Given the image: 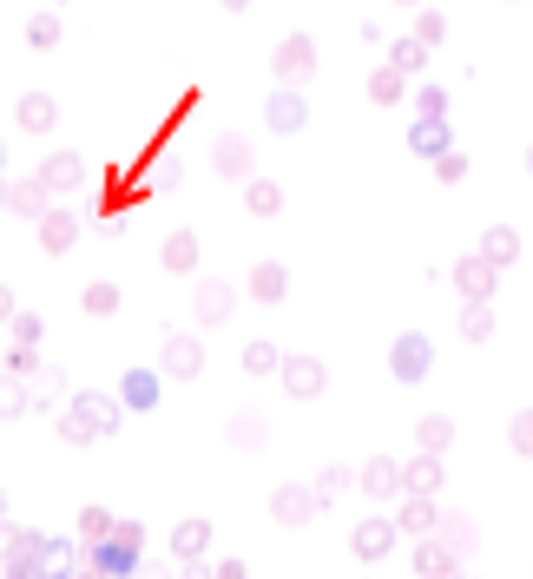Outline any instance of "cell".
Instances as JSON below:
<instances>
[{
  "mask_svg": "<svg viewBox=\"0 0 533 579\" xmlns=\"http://www.w3.org/2000/svg\"><path fill=\"white\" fill-rule=\"evenodd\" d=\"M415 40H422V47H441V40H448V20H441L435 7H422V20H415Z\"/></svg>",
  "mask_w": 533,
  "mask_h": 579,
  "instance_id": "obj_37",
  "label": "cell"
},
{
  "mask_svg": "<svg viewBox=\"0 0 533 579\" xmlns=\"http://www.w3.org/2000/svg\"><path fill=\"white\" fill-rule=\"evenodd\" d=\"M73 579H106V573H99V566H93V573H73Z\"/></svg>",
  "mask_w": 533,
  "mask_h": 579,
  "instance_id": "obj_49",
  "label": "cell"
},
{
  "mask_svg": "<svg viewBox=\"0 0 533 579\" xmlns=\"http://www.w3.org/2000/svg\"><path fill=\"white\" fill-rule=\"evenodd\" d=\"M14 343H20V349H33V343H40V316H27V310L14 316Z\"/></svg>",
  "mask_w": 533,
  "mask_h": 579,
  "instance_id": "obj_44",
  "label": "cell"
},
{
  "mask_svg": "<svg viewBox=\"0 0 533 579\" xmlns=\"http://www.w3.org/2000/svg\"><path fill=\"white\" fill-rule=\"evenodd\" d=\"M211 165H218L224 178H251V139H231V132H224V139L211 145Z\"/></svg>",
  "mask_w": 533,
  "mask_h": 579,
  "instance_id": "obj_18",
  "label": "cell"
},
{
  "mask_svg": "<svg viewBox=\"0 0 533 579\" xmlns=\"http://www.w3.org/2000/svg\"><path fill=\"white\" fill-rule=\"evenodd\" d=\"M441 540H448L455 553H468L474 547V520L468 514H441Z\"/></svg>",
  "mask_w": 533,
  "mask_h": 579,
  "instance_id": "obj_34",
  "label": "cell"
},
{
  "mask_svg": "<svg viewBox=\"0 0 533 579\" xmlns=\"http://www.w3.org/2000/svg\"><path fill=\"white\" fill-rule=\"evenodd\" d=\"M415 579H468V573H461V553L441 533H428L422 547H415Z\"/></svg>",
  "mask_w": 533,
  "mask_h": 579,
  "instance_id": "obj_10",
  "label": "cell"
},
{
  "mask_svg": "<svg viewBox=\"0 0 533 579\" xmlns=\"http://www.w3.org/2000/svg\"><path fill=\"white\" fill-rule=\"evenodd\" d=\"M231 310H237L231 283H198V323H224Z\"/></svg>",
  "mask_w": 533,
  "mask_h": 579,
  "instance_id": "obj_23",
  "label": "cell"
},
{
  "mask_svg": "<svg viewBox=\"0 0 533 579\" xmlns=\"http://www.w3.org/2000/svg\"><path fill=\"white\" fill-rule=\"evenodd\" d=\"M244 204H251V218H277V211H283V185H270V178H251Z\"/></svg>",
  "mask_w": 533,
  "mask_h": 579,
  "instance_id": "obj_29",
  "label": "cell"
},
{
  "mask_svg": "<svg viewBox=\"0 0 533 579\" xmlns=\"http://www.w3.org/2000/svg\"><path fill=\"white\" fill-rule=\"evenodd\" d=\"M158 382H165L158 369H126V382H119V402H126V408H152V402H158Z\"/></svg>",
  "mask_w": 533,
  "mask_h": 579,
  "instance_id": "obj_22",
  "label": "cell"
},
{
  "mask_svg": "<svg viewBox=\"0 0 533 579\" xmlns=\"http://www.w3.org/2000/svg\"><path fill=\"white\" fill-rule=\"evenodd\" d=\"M481 257L494 270H507L520 257V231H514V224H487V231H481Z\"/></svg>",
  "mask_w": 533,
  "mask_h": 579,
  "instance_id": "obj_16",
  "label": "cell"
},
{
  "mask_svg": "<svg viewBox=\"0 0 533 579\" xmlns=\"http://www.w3.org/2000/svg\"><path fill=\"white\" fill-rule=\"evenodd\" d=\"M415 106L422 119H448V86H415Z\"/></svg>",
  "mask_w": 533,
  "mask_h": 579,
  "instance_id": "obj_38",
  "label": "cell"
},
{
  "mask_svg": "<svg viewBox=\"0 0 533 579\" xmlns=\"http://www.w3.org/2000/svg\"><path fill=\"white\" fill-rule=\"evenodd\" d=\"M527 172H533V145H527Z\"/></svg>",
  "mask_w": 533,
  "mask_h": 579,
  "instance_id": "obj_54",
  "label": "cell"
},
{
  "mask_svg": "<svg viewBox=\"0 0 533 579\" xmlns=\"http://www.w3.org/2000/svg\"><path fill=\"white\" fill-rule=\"evenodd\" d=\"M79 178H86V158H79V152H53L47 165H40V185H47L53 198H60V191H73Z\"/></svg>",
  "mask_w": 533,
  "mask_h": 579,
  "instance_id": "obj_15",
  "label": "cell"
},
{
  "mask_svg": "<svg viewBox=\"0 0 533 579\" xmlns=\"http://www.w3.org/2000/svg\"><path fill=\"white\" fill-rule=\"evenodd\" d=\"M218 579H251V573H244V560H218Z\"/></svg>",
  "mask_w": 533,
  "mask_h": 579,
  "instance_id": "obj_46",
  "label": "cell"
},
{
  "mask_svg": "<svg viewBox=\"0 0 533 579\" xmlns=\"http://www.w3.org/2000/svg\"><path fill=\"white\" fill-rule=\"evenodd\" d=\"M0 158H7V152H0Z\"/></svg>",
  "mask_w": 533,
  "mask_h": 579,
  "instance_id": "obj_56",
  "label": "cell"
},
{
  "mask_svg": "<svg viewBox=\"0 0 533 579\" xmlns=\"http://www.w3.org/2000/svg\"><path fill=\"white\" fill-rule=\"evenodd\" d=\"M402 494H422V501H435L441 494V454H415V461H408L402 468Z\"/></svg>",
  "mask_w": 533,
  "mask_h": 579,
  "instance_id": "obj_13",
  "label": "cell"
},
{
  "mask_svg": "<svg viewBox=\"0 0 533 579\" xmlns=\"http://www.w3.org/2000/svg\"><path fill=\"white\" fill-rule=\"evenodd\" d=\"M20 126H27V132H53V126H60L53 93H27V99H20Z\"/></svg>",
  "mask_w": 533,
  "mask_h": 579,
  "instance_id": "obj_25",
  "label": "cell"
},
{
  "mask_svg": "<svg viewBox=\"0 0 533 579\" xmlns=\"http://www.w3.org/2000/svg\"><path fill=\"white\" fill-rule=\"evenodd\" d=\"M27 40H33V47H60V14H33Z\"/></svg>",
  "mask_w": 533,
  "mask_h": 579,
  "instance_id": "obj_35",
  "label": "cell"
},
{
  "mask_svg": "<svg viewBox=\"0 0 533 579\" xmlns=\"http://www.w3.org/2000/svg\"><path fill=\"white\" fill-rule=\"evenodd\" d=\"M316 507H323V494L303 481H283L277 494H270V514L283 520V527H303V520H316Z\"/></svg>",
  "mask_w": 533,
  "mask_h": 579,
  "instance_id": "obj_8",
  "label": "cell"
},
{
  "mask_svg": "<svg viewBox=\"0 0 533 579\" xmlns=\"http://www.w3.org/2000/svg\"><path fill=\"white\" fill-rule=\"evenodd\" d=\"M231 441L257 448V441H264V415H237V422H231Z\"/></svg>",
  "mask_w": 533,
  "mask_h": 579,
  "instance_id": "obj_43",
  "label": "cell"
},
{
  "mask_svg": "<svg viewBox=\"0 0 533 579\" xmlns=\"http://www.w3.org/2000/svg\"><path fill=\"white\" fill-rule=\"evenodd\" d=\"M277 376H283V395H290V402H316L323 382H330V369H323L316 356H283Z\"/></svg>",
  "mask_w": 533,
  "mask_h": 579,
  "instance_id": "obj_5",
  "label": "cell"
},
{
  "mask_svg": "<svg viewBox=\"0 0 533 579\" xmlns=\"http://www.w3.org/2000/svg\"><path fill=\"white\" fill-rule=\"evenodd\" d=\"M185 579H218L211 566H198V560H185Z\"/></svg>",
  "mask_w": 533,
  "mask_h": 579,
  "instance_id": "obj_47",
  "label": "cell"
},
{
  "mask_svg": "<svg viewBox=\"0 0 533 579\" xmlns=\"http://www.w3.org/2000/svg\"><path fill=\"white\" fill-rule=\"evenodd\" d=\"M402 7H415V0H402Z\"/></svg>",
  "mask_w": 533,
  "mask_h": 579,
  "instance_id": "obj_55",
  "label": "cell"
},
{
  "mask_svg": "<svg viewBox=\"0 0 533 579\" xmlns=\"http://www.w3.org/2000/svg\"><path fill=\"white\" fill-rule=\"evenodd\" d=\"M389 66H395V73H422V66H428V47H422V40H395V47H389Z\"/></svg>",
  "mask_w": 533,
  "mask_h": 579,
  "instance_id": "obj_32",
  "label": "cell"
},
{
  "mask_svg": "<svg viewBox=\"0 0 533 579\" xmlns=\"http://www.w3.org/2000/svg\"><path fill=\"white\" fill-rule=\"evenodd\" d=\"M14 540H20L14 527H0V560H7V553H14Z\"/></svg>",
  "mask_w": 533,
  "mask_h": 579,
  "instance_id": "obj_48",
  "label": "cell"
},
{
  "mask_svg": "<svg viewBox=\"0 0 533 579\" xmlns=\"http://www.w3.org/2000/svg\"><path fill=\"white\" fill-rule=\"evenodd\" d=\"M270 66H277V79H290V86H297V79H310V73H316V40H310V33H290Z\"/></svg>",
  "mask_w": 533,
  "mask_h": 579,
  "instance_id": "obj_11",
  "label": "cell"
},
{
  "mask_svg": "<svg viewBox=\"0 0 533 579\" xmlns=\"http://www.w3.org/2000/svg\"><path fill=\"white\" fill-rule=\"evenodd\" d=\"M415 441H422L428 454H448L455 448V422H448V415H422V422H415Z\"/></svg>",
  "mask_w": 533,
  "mask_h": 579,
  "instance_id": "obj_27",
  "label": "cell"
},
{
  "mask_svg": "<svg viewBox=\"0 0 533 579\" xmlns=\"http://www.w3.org/2000/svg\"><path fill=\"white\" fill-rule=\"evenodd\" d=\"M435 178H441V185H461V178H468V152H441L435 158Z\"/></svg>",
  "mask_w": 533,
  "mask_h": 579,
  "instance_id": "obj_40",
  "label": "cell"
},
{
  "mask_svg": "<svg viewBox=\"0 0 533 579\" xmlns=\"http://www.w3.org/2000/svg\"><path fill=\"white\" fill-rule=\"evenodd\" d=\"M139 547H145V527H139V520H119V527L93 547V566L106 579H132V573H139Z\"/></svg>",
  "mask_w": 533,
  "mask_h": 579,
  "instance_id": "obj_2",
  "label": "cell"
},
{
  "mask_svg": "<svg viewBox=\"0 0 533 579\" xmlns=\"http://www.w3.org/2000/svg\"><path fill=\"white\" fill-rule=\"evenodd\" d=\"M14 316H20V310H14V290L0 283V323H14Z\"/></svg>",
  "mask_w": 533,
  "mask_h": 579,
  "instance_id": "obj_45",
  "label": "cell"
},
{
  "mask_svg": "<svg viewBox=\"0 0 533 579\" xmlns=\"http://www.w3.org/2000/svg\"><path fill=\"white\" fill-rule=\"evenodd\" d=\"M0 211H7V185H0Z\"/></svg>",
  "mask_w": 533,
  "mask_h": 579,
  "instance_id": "obj_53",
  "label": "cell"
},
{
  "mask_svg": "<svg viewBox=\"0 0 533 579\" xmlns=\"http://www.w3.org/2000/svg\"><path fill=\"white\" fill-rule=\"evenodd\" d=\"M389 369H395V382H422L428 369H435V343L428 336H395V349H389Z\"/></svg>",
  "mask_w": 533,
  "mask_h": 579,
  "instance_id": "obj_4",
  "label": "cell"
},
{
  "mask_svg": "<svg viewBox=\"0 0 533 579\" xmlns=\"http://www.w3.org/2000/svg\"><path fill=\"white\" fill-rule=\"evenodd\" d=\"M395 540H402V527H395L389 514H369V520H356V533H349V553H356L362 566H376V560L395 553Z\"/></svg>",
  "mask_w": 533,
  "mask_h": 579,
  "instance_id": "obj_3",
  "label": "cell"
},
{
  "mask_svg": "<svg viewBox=\"0 0 533 579\" xmlns=\"http://www.w3.org/2000/svg\"><path fill=\"white\" fill-rule=\"evenodd\" d=\"M224 7H231V14H237V7H251V0H224Z\"/></svg>",
  "mask_w": 533,
  "mask_h": 579,
  "instance_id": "obj_50",
  "label": "cell"
},
{
  "mask_svg": "<svg viewBox=\"0 0 533 579\" xmlns=\"http://www.w3.org/2000/svg\"><path fill=\"white\" fill-rule=\"evenodd\" d=\"M112 527H119V520H112L106 507H86V514H79V533H86V540H93V547H99V540H106Z\"/></svg>",
  "mask_w": 533,
  "mask_h": 579,
  "instance_id": "obj_39",
  "label": "cell"
},
{
  "mask_svg": "<svg viewBox=\"0 0 533 579\" xmlns=\"http://www.w3.org/2000/svg\"><path fill=\"white\" fill-rule=\"evenodd\" d=\"M408 145H415L422 158H441V152H455V132H448V119H415Z\"/></svg>",
  "mask_w": 533,
  "mask_h": 579,
  "instance_id": "obj_20",
  "label": "cell"
},
{
  "mask_svg": "<svg viewBox=\"0 0 533 579\" xmlns=\"http://www.w3.org/2000/svg\"><path fill=\"white\" fill-rule=\"evenodd\" d=\"M119 415H126L119 395H73V402L60 408V435L66 441H99V435L119 428Z\"/></svg>",
  "mask_w": 533,
  "mask_h": 579,
  "instance_id": "obj_1",
  "label": "cell"
},
{
  "mask_svg": "<svg viewBox=\"0 0 533 579\" xmlns=\"http://www.w3.org/2000/svg\"><path fill=\"white\" fill-rule=\"evenodd\" d=\"M264 126H270V132H283V139L310 126V106H303V93H297V86H277V93L264 99Z\"/></svg>",
  "mask_w": 533,
  "mask_h": 579,
  "instance_id": "obj_7",
  "label": "cell"
},
{
  "mask_svg": "<svg viewBox=\"0 0 533 579\" xmlns=\"http://www.w3.org/2000/svg\"><path fill=\"white\" fill-rule=\"evenodd\" d=\"M362 494H369V501H395V494H402V461H389V454H376V461H362Z\"/></svg>",
  "mask_w": 533,
  "mask_h": 579,
  "instance_id": "obj_12",
  "label": "cell"
},
{
  "mask_svg": "<svg viewBox=\"0 0 533 579\" xmlns=\"http://www.w3.org/2000/svg\"><path fill=\"white\" fill-rule=\"evenodd\" d=\"M27 408H33L27 376H0V422H7V415H27Z\"/></svg>",
  "mask_w": 533,
  "mask_h": 579,
  "instance_id": "obj_30",
  "label": "cell"
},
{
  "mask_svg": "<svg viewBox=\"0 0 533 579\" xmlns=\"http://www.w3.org/2000/svg\"><path fill=\"white\" fill-rule=\"evenodd\" d=\"M0 514H7V487H0Z\"/></svg>",
  "mask_w": 533,
  "mask_h": 579,
  "instance_id": "obj_51",
  "label": "cell"
},
{
  "mask_svg": "<svg viewBox=\"0 0 533 579\" xmlns=\"http://www.w3.org/2000/svg\"><path fill=\"white\" fill-rule=\"evenodd\" d=\"M448 277H455V290H461V297H468V303H487V297H494V283H501V270L487 264L481 251H468V257H461L455 270H448Z\"/></svg>",
  "mask_w": 533,
  "mask_h": 579,
  "instance_id": "obj_9",
  "label": "cell"
},
{
  "mask_svg": "<svg viewBox=\"0 0 533 579\" xmlns=\"http://www.w3.org/2000/svg\"><path fill=\"white\" fill-rule=\"evenodd\" d=\"M7 211H20V218H47V211H53V191L40 185V178H27V185H7Z\"/></svg>",
  "mask_w": 533,
  "mask_h": 579,
  "instance_id": "obj_19",
  "label": "cell"
},
{
  "mask_svg": "<svg viewBox=\"0 0 533 579\" xmlns=\"http://www.w3.org/2000/svg\"><path fill=\"white\" fill-rule=\"evenodd\" d=\"M244 290H251L257 303H283V297H290V270H283V264H257Z\"/></svg>",
  "mask_w": 533,
  "mask_h": 579,
  "instance_id": "obj_21",
  "label": "cell"
},
{
  "mask_svg": "<svg viewBox=\"0 0 533 579\" xmlns=\"http://www.w3.org/2000/svg\"><path fill=\"white\" fill-rule=\"evenodd\" d=\"M244 369H251V376H277V369H283V349H277V343H251V349H244Z\"/></svg>",
  "mask_w": 533,
  "mask_h": 579,
  "instance_id": "obj_33",
  "label": "cell"
},
{
  "mask_svg": "<svg viewBox=\"0 0 533 579\" xmlns=\"http://www.w3.org/2000/svg\"><path fill=\"white\" fill-rule=\"evenodd\" d=\"M461 336H468V343H487V336H494V310H487V303H468V310H461Z\"/></svg>",
  "mask_w": 533,
  "mask_h": 579,
  "instance_id": "obj_31",
  "label": "cell"
},
{
  "mask_svg": "<svg viewBox=\"0 0 533 579\" xmlns=\"http://www.w3.org/2000/svg\"><path fill=\"white\" fill-rule=\"evenodd\" d=\"M395 527L415 533V540H428V533H441V507L422 501V494H402V514H395Z\"/></svg>",
  "mask_w": 533,
  "mask_h": 579,
  "instance_id": "obj_14",
  "label": "cell"
},
{
  "mask_svg": "<svg viewBox=\"0 0 533 579\" xmlns=\"http://www.w3.org/2000/svg\"><path fill=\"white\" fill-rule=\"evenodd\" d=\"M369 99H376V106H402V99H408V73H395V66H382V73L369 79Z\"/></svg>",
  "mask_w": 533,
  "mask_h": 579,
  "instance_id": "obj_28",
  "label": "cell"
},
{
  "mask_svg": "<svg viewBox=\"0 0 533 579\" xmlns=\"http://www.w3.org/2000/svg\"><path fill=\"white\" fill-rule=\"evenodd\" d=\"M507 441H514V454H527V461H533V408H520L514 422H507Z\"/></svg>",
  "mask_w": 533,
  "mask_h": 579,
  "instance_id": "obj_36",
  "label": "cell"
},
{
  "mask_svg": "<svg viewBox=\"0 0 533 579\" xmlns=\"http://www.w3.org/2000/svg\"><path fill=\"white\" fill-rule=\"evenodd\" d=\"M158 264H165V270H198V237L172 231V237H165V251H158Z\"/></svg>",
  "mask_w": 533,
  "mask_h": 579,
  "instance_id": "obj_26",
  "label": "cell"
},
{
  "mask_svg": "<svg viewBox=\"0 0 533 579\" xmlns=\"http://www.w3.org/2000/svg\"><path fill=\"white\" fill-rule=\"evenodd\" d=\"M204 547H211V520H178V533H172L178 560H204Z\"/></svg>",
  "mask_w": 533,
  "mask_h": 579,
  "instance_id": "obj_24",
  "label": "cell"
},
{
  "mask_svg": "<svg viewBox=\"0 0 533 579\" xmlns=\"http://www.w3.org/2000/svg\"><path fill=\"white\" fill-rule=\"evenodd\" d=\"M0 376H7V349H0Z\"/></svg>",
  "mask_w": 533,
  "mask_h": 579,
  "instance_id": "obj_52",
  "label": "cell"
},
{
  "mask_svg": "<svg viewBox=\"0 0 533 579\" xmlns=\"http://www.w3.org/2000/svg\"><path fill=\"white\" fill-rule=\"evenodd\" d=\"M349 481H356V474H349V468H323V474H316L310 487H316V494H323V501H336V494H343Z\"/></svg>",
  "mask_w": 533,
  "mask_h": 579,
  "instance_id": "obj_41",
  "label": "cell"
},
{
  "mask_svg": "<svg viewBox=\"0 0 533 579\" xmlns=\"http://www.w3.org/2000/svg\"><path fill=\"white\" fill-rule=\"evenodd\" d=\"M198 369H204V343H198V336H178V329H172V336H165V349H158V376L191 382Z\"/></svg>",
  "mask_w": 533,
  "mask_h": 579,
  "instance_id": "obj_6",
  "label": "cell"
},
{
  "mask_svg": "<svg viewBox=\"0 0 533 579\" xmlns=\"http://www.w3.org/2000/svg\"><path fill=\"white\" fill-rule=\"evenodd\" d=\"M40 244H47L53 257H66L79 244V218L73 211H47V218H40Z\"/></svg>",
  "mask_w": 533,
  "mask_h": 579,
  "instance_id": "obj_17",
  "label": "cell"
},
{
  "mask_svg": "<svg viewBox=\"0 0 533 579\" xmlns=\"http://www.w3.org/2000/svg\"><path fill=\"white\" fill-rule=\"evenodd\" d=\"M119 310V290H112V283H93V290H86V316H112Z\"/></svg>",
  "mask_w": 533,
  "mask_h": 579,
  "instance_id": "obj_42",
  "label": "cell"
}]
</instances>
